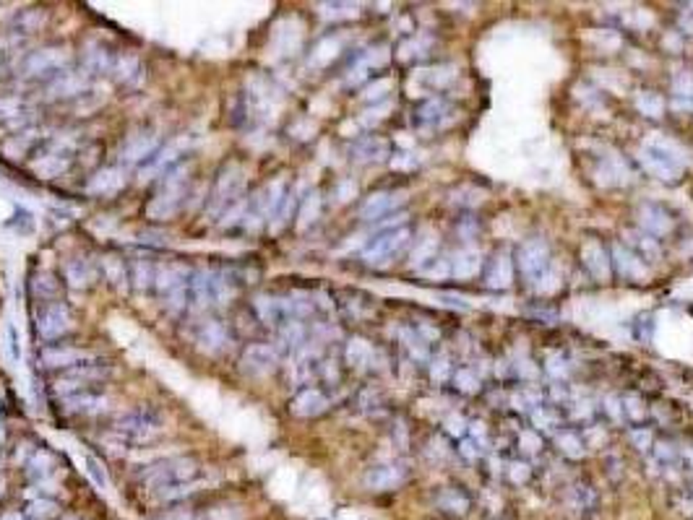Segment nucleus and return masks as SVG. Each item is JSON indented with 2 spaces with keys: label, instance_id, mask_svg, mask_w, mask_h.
Wrapping results in <instances>:
<instances>
[{
  "label": "nucleus",
  "instance_id": "2f4dec72",
  "mask_svg": "<svg viewBox=\"0 0 693 520\" xmlns=\"http://www.w3.org/2000/svg\"><path fill=\"white\" fill-rule=\"evenodd\" d=\"M279 341H282V346H287V349H300L303 341H305V328H303V323L300 320L284 323L282 333H279Z\"/></svg>",
  "mask_w": 693,
  "mask_h": 520
},
{
  "label": "nucleus",
  "instance_id": "393cba45",
  "mask_svg": "<svg viewBox=\"0 0 693 520\" xmlns=\"http://www.w3.org/2000/svg\"><path fill=\"white\" fill-rule=\"evenodd\" d=\"M86 76H81V73H60L52 83H50V96H73V94H81L84 88H86Z\"/></svg>",
  "mask_w": 693,
  "mask_h": 520
},
{
  "label": "nucleus",
  "instance_id": "13d9d810",
  "mask_svg": "<svg viewBox=\"0 0 693 520\" xmlns=\"http://www.w3.org/2000/svg\"><path fill=\"white\" fill-rule=\"evenodd\" d=\"M456 380H459V388H461V391H469V393L477 391L475 377L469 375V372H459V377H456Z\"/></svg>",
  "mask_w": 693,
  "mask_h": 520
},
{
  "label": "nucleus",
  "instance_id": "ea45409f",
  "mask_svg": "<svg viewBox=\"0 0 693 520\" xmlns=\"http://www.w3.org/2000/svg\"><path fill=\"white\" fill-rule=\"evenodd\" d=\"M115 71H118V79H120V81L133 83V81L138 79V60H136V57H130V55L120 57V60H118V65H115Z\"/></svg>",
  "mask_w": 693,
  "mask_h": 520
},
{
  "label": "nucleus",
  "instance_id": "9b49d317",
  "mask_svg": "<svg viewBox=\"0 0 693 520\" xmlns=\"http://www.w3.org/2000/svg\"><path fill=\"white\" fill-rule=\"evenodd\" d=\"M159 151V136L157 133H136L130 136L120 149V161L125 164H138V161L152 159Z\"/></svg>",
  "mask_w": 693,
  "mask_h": 520
},
{
  "label": "nucleus",
  "instance_id": "1a4fd4ad",
  "mask_svg": "<svg viewBox=\"0 0 693 520\" xmlns=\"http://www.w3.org/2000/svg\"><path fill=\"white\" fill-rule=\"evenodd\" d=\"M71 328H73L71 310H68L63 302H50L47 307L40 312V318H37V333H40L45 341H55V338L65 336Z\"/></svg>",
  "mask_w": 693,
  "mask_h": 520
},
{
  "label": "nucleus",
  "instance_id": "7c9ffc66",
  "mask_svg": "<svg viewBox=\"0 0 693 520\" xmlns=\"http://www.w3.org/2000/svg\"><path fill=\"white\" fill-rule=\"evenodd\" d=\"M84 63L89 71H105V68H110V52L97 42H89L86 52H84Z\"/></svg>",
  "mask_w": 693,
  "mask_h": 520
},
{
  "label": "nucleus",
  "instance_id": "680f3d73",
  "mask_svg": "<svg viewBox=\"0 0 693 520\" xmlns=\"http://www.w3.org/2000/svg\"><path fill=\"white\" fill-rule=\"evenodd\" d=\"M631 437L638 442V448L641 450H646V442H652V434H644V432H633Z\"/></svg>",
  "mask_w": 693,
  "mask_h": 520
},
{
  "label": "nucleus",
  "instance_id": "6e6552de",
  "mask_svg": "<svg viewBox=\"0 0 693 520\" xmlns=\"http://www.w3.org/2000/svg\"><path fill=\"white\" fill-rule=\"evenodd\" d=\"M196 471L198 468H196L193 461H188V458H172V461L154 466L152 471L146 473V479L162 489H169V487H183V481L193 479Z\"/></svg>",
  "mask_w": 693,
  "mask_h": 520
},
{
  "label": "nucleus",
  "instance_id": "e2e57ef3",
  "mask_svg": "<svg viewBox=\"0 0 693 520\" xmlns=\"http://www.w3.org/2000/svg\"><path fill=\"white\" fill-rule=\"evenodd\" d=\"M550 372H553V375H563V367H560V357H558V354H556V357H553V362H550Z\"/></svg>",
  "mask_w": 693,
  "mask_h": 520
},
{
  "label": "nucleus",
  "instance_id": "5701e85b",
  "mask_svg": "<svg viewBox=\"0 0 693 520\" xmlns=\"http://www.w3.org/2000/svg\"><path fill=\"white\" fill-rule=\"evenodd\" d=\"M107 400L102 395H91V393H71L65 395V408L71 414H97L105 408Z\"/></svg>",
  "mask_w": 693,
  "mask_h": 520
},
{
  "label": "nucleus",
  "instance_id": "a18cd8bd",
  "mask_svg": "<svg viewBox=\"0 0 693 520\" xmlns=\"http://www.w3.org/2000/svg\"><path fill=\"white\" fill-rule=\"evenodd\" d=\"M321 13L326 18H339V16H355L357 6H346V3H323Z\"/></svg>",
  "mask_w": 693,
  "mask_h": 520
},
{
  "label": "nucleus",
  "instance_id": "79ce46f5",
  "mask_svg": "<svg viewBox=\"0 0 693 520\" xmlns=\"http://www.w3.org/2000/svg\"><path fill=\"white\" fill-rule=\"evenodd\" d=\"M50 466H52V456L47 450H37L32 461H29V473L32 476H45V473H50Z\"/></svg>",
  "mask_w": 693,
  "mask_h": 520
},
{
  "label": "nucleus",
  "instance_id": "4be33fe9",
  "mask_svg": "<svg viewBox=\"0 0 693 520\" xmlns=\"http://www.w3.org/2000/svg\"><path fill=\"white\" fill-rule=\"evenodd\" d=\"M613 258H615V265H618V271L623 276H629V279H646L649 271H646V265L638 260L631 250L621 248V245H615L613 248Z\"/></svg>",
  "mask_w": 693,
  "mask_h": 520
},
{
  "label": "nucleus",
  "instance_id": "a878e982",
  "mask_svg": "<svg viewBox=\"0 0 693 520\" xmlns=\"http://www.w3.org/2000/svg\"><path fill=\"white\" fill-rule=\"evenodd\" d=\"M68 164H71L68 151H50L40 161H34V172L40 177H57L68 169Z\"/></svg>",
  "mask_w": 693,
  "mask_h": 520
},
{
  "label": "nucleus",
  "instance_id": "9d476101",
  "mask_svg": "<svg viewBox=\"0 0 693 520\" xmlns=\"http://www.w3.org/2000/svg\"><path fill=\"white\" fill-rule=\"evenodd\" d=\"M68 60H71V57H68V52H65V50H60V47L37 50V52H32V55H29V60H26V65H24V71H26V76H47V73L65 68V65H68Z\"/></svg>",
  "mask_w": 693,
  "mask_h": 520
},
{
  "label": "nucleus",
  "instance_id": "3c124183",
  "mask_svg": "<svg viewBox=\"0 0 693 520\" xmlns=\"http://www.w3.org/2000/svg\"><path fill=\"white\" fill-rule=\"evenodd\" d=\"M629 242L638 245V248L644 250L649 258H657V255H660V248H657V242H654L649 234H629Z\"/></svg>",
  "mask_w": 693,
  "mask_h": 520
},
{
  "label": "nucleus",
  "instance_id": "0eeeda50",
  "mask_svg": "<svg viewBox=\"0 0 693 520\" xmlns=\"http://www.w3.org/2000/svg\"><path fill=\"white\" fill-rule=\"evenodd\" d=\"M407 240H410V232H407V229H388V232H381L378 237L363 250V260L371 265L388 263V260L407 245Z\"/></svg>",
  "mask_w": 693,
  "mask_h": 520
},
{
  "label": "nucleus",
  "instance_id": "49530a36",
  "mask_svg": "<svg viewBox=\"0 0 693 520\" xmlns=\"http://www.w3.org/2000/svg\"><path fill=\"white\" fill-rule=\"evenodd\" d=\"M339 52V42L337 40H323L318 47H315V55H313V63H318V65H323V63H329L331 57L337 55Z\"/></svg>",
  "mask_w": 693,
  "mask_h": 520
},
{
  "label": "nucleus",
  "instance_id": "4d7b16f0",
  "mask_svg": "<svg viewBox=\"0 0 693 520\" xmlns=\"http://www.w3.org/2000/svg\"><path fill=\"white\" fill-rule=\"evenodd\" d=\"M388 81H381V83H373L368 91H365V99H378V96H383V91H388Z\"/></svg>",
  "mask_w": 693,
  "mask_h": 520
},
{
  "label": "nucleus",
  "instance_id": "4c0bfd02",
  "mask_svg": "<svg viewBox=\"0 0 693 520\" xmlns=\"http://www.w3.org/2000/svg\"><path fill=\"white\" fill-rule=\"evenodd\" d=\"M21 115L26 112H24V104L18 102V99H0V120L16 125L21 120Z\"/></svg>",
  "mask_w": 693,
  "mask_h": 520
},
{
  "label": "nucleus",
  "instance_id": "cd10ccee",
  "mask_svg": "<svg viewBox=\"0 0 693 520\" xmlns=\"http://www.w3.org/2000/svg\"><path fill=\"white\" fill-rule=\"evenodd\" d=\"M485 284L492 289H506L511 284V260H508V255H498L495 260H490L488 273H485Z\"/></svg>",
  "mask_w": 693,
  "mask_h": 520
},
{
  "label": "nucleus",
  "instance_id": "4468645a",
  "mask_svg": "<svg viewBox=\"0 0 693 520\" xmlns=\"http://www.w3.org/2000/svg\"><path fill=\"white\" fill-rule=\"evenodd\" d=\"M188 149V138H178V141H172L169 146H164V149H159V151L154 154L152 159H149V164H146V169H141V177H154V175H162V172H167L175 161L180 159V154L186 151Z\"/></svg>",
  "mask_w": 693,
  "mask_h": 520
},
{
  "label": "nucleus",
  "instance_id": "6e6d98bb",
  "mask_svg": "<svg viewBox=\"0 0 693 520\" xmlns=\"http://www.w3.org/2000/svg\"><path fill=\"white\" fill-rule=\"evenodd\" d=\"M402 338H404V341H407V349H410V352L415 354L417 359H425V346H419V341H417V338H415V336H412L410 330H404Z\"/></svg>",
  "mask_w": 693,
  "mask_h": 520
},
{
  "label": "nucleus",
  "instance_id": "09e8293b",
  "mask_svg": "<svg viewBox=\"0 0 693 520\" xmlns=\"http://www.w3.org/2000/svg\"><path fill=\"white\" fill-rule=\"evenodd\" d=\"M86 471H89V476H91V479H94V484H97V487H102V489L110 487V481H107L105 468H102V463H99L97 458L86 456Z\"/></svg>",
  "mask_w": 693,
  "mask_h": 520
},
{
  "label": "nucleus",
  "instance_id": "c03bdc74",
  "mask_svg": "<svg viewBox=\"0 0 693 520\" xmlns=\"http://www.w3.org/2000/svg\"><path fill=\"white\" fill-rule=\"evenodd\" d=\"M436 248H438V240L433 237V234H430V237H427L425 242H419L417 250L412 253V263L419 265V263H425V260H430V255L436 253Z\"/></svg>",
  "mask_w": 693,
  "mask_h": 520
},
{
  "label": "nucleus",
  "instance_id": "0e129e2a",
  "mask_svg": "<svg viewBox=\"0 0 693 520\" xmlns=\"http://www.w3.org/2000/svg\"><path fill=\"white\" fill-rule=\"evenodd\" d=\"M0 520H21V515L18 512H9V515H3Z\"/></svg>",
  "mask_w": 693,
  "mask_h": 520
},
{
  "label": "nucleus",
  "instance_id": "a19ab883",
  "mask_svg": "<svg viewBox=\"0 0 693 520\" xmlns=\"http://www.w3.org/2000/svg\"><path fill=\"white\" fill-rule=\"evenodd\" d=\"M446 112V104L441 102V99H430V102H425L422 107H419V120L422 122H436V120H441V115Z\"/></svg>",
  "mask_w": 693,
  "mask_h": 520
},
{
  "label": "nucleus",
  "instance_id": "c85d7f7f",
  "mask_svg": "<svg viewBox=\"0 0 693 520\" xmlns=\"http://www.w3.org/2000/svg\"><path fill=\"white\" fill-rule=\"evenodd\" d=\"M352 156L355 161H378L386 156V144L381 138H360L355 146H352Z\"/></svg>",
  "mask_w": 693,
  "mask_h": 520
},
{
  "label": "nucleus",
  "instance_id": "dca6fc26",
  "mask_svg": "<svg viewBox=\"0 0 693 520\" xmlns=\"http://www.w3.org/2000/svg\"><path fill=\"white\" fill-rule=\"evenodd\" d=\"M125 187V172L118 167H107L99 169L97 175L91 177L89 185H86V192L89 195H115Z\"/></svg>",
  "mask_w": 693,
  "mask_h": 520
},
{
  "label": "nucleus",
  "instance_id": "bf43d9fd",
  "mask_svg": "<svg viewBox=\"0 0 693 520\" xmlns=\"http://www.w3.org/2000/svg\"><path fill=\"white\" fill-rule=\"evenodd\" d=\"M526 476H529V468H526L524 463H514V466H511V479H514V481H524Z\"/></svg>",
  "mask_w": 693,
  "mask_h": 520
},
{
  "label": "nucleus",
  "instance_id": "7ed1b4c3",
  "mask_svg": "<svg viewBox=\"0 0 693 520\" xmlns=\"http://www.w3.org/2000/svg\"><path fill=\"white\" fill-rule=\"evenodd\" d=\"M186 192H188V167H178L172 169V172H167L159 192L146 206V216L157 219V221L172 219L183 208V203H186Z\"/></svg>",
  "mask_w": 693,
  "mask_h": 520
},
{
  "label": "nucleus",
  "instance_id": "de8ad7c7",
  "mask_svg": "<svg viewBox=\"0 0 693 520\" xmlns=\"http://www.w3.org/2000/svg\"><path fill=\"white\" fill-rule=\"evenodd\" d=\"M438 502H441V507H444V510H451V512H464V510H467V499H464L461 495H456V492H451V489H449V492H444Z\"/></svg>",
  "mask_w": 693,
  "mask_h": 520
},
{
  "label": "nucleus",
  "instance_id": "b1692460",
  "mask_svg": "<svg viewBox=\"0 0 693 520\" xmlns=\"http://www.w3.org/2000/svg\"><path fill=\"white\" fill-rule=\"evenodd\" d=\"M584 263H587L589 273L597 276V279H607V276H610V260H607V253H604L597 242H587V245H584Z\"/></svg>",
  "mask_w": 693,
  "mask_h": 520
},
{
  "label": "nucleus",
  "instance_id": "473e14b6",
  "mask_svg": "<svg viewBox=\"0 0 693 520\" xmlns=\"http://www.w3.org/2000/svg\"><path fill=\"white\" fill-rule=\"evenodd\" d=\"M371 357H373V349H371V344H368V341H363V338L349 341V346H346V362H349V364L363 367V364H368V362H371Z\"/></svg>",
  "mask_w": 693,
  "mask_h": 520
},
{
  "label": "nucleus",
  "instance_id": "bb28decb",
  "mask_svg": "<svg viewBox=\"0 0 693 520\" xmlns=\"http://www.w3.org/2000/svg\"><path fill=\"white\" fill-rule=\"evenodd\" d=\"M65 279L71 281V287L76 289H86L94 281V268L86 258H73L65 263Z\"/></svg>",
  "mask_w": 693,
  "mask_h": 520
},
{
  "label": "nucleus",
  "instance_id": "ddd939ff",
  "mask_svg": "<svg viewBox=\"0 0 693 520\" xmlns=\"http://www.w3.org/2000/svg\"><path fill=\"white\" fill-rule=\"evenodd\" d=\"M519 263H522V271L529 279H540L542 271L548 268V248L542 240H532L526 242L522 253H519Z\"/></svg>",
  "mask_w": 693,
  "mask_h": 520
},
{
  "label": "nucleus",
  "instance_id": "c756f323",
  "mask_svg": "<svg viewBox=\"0 0 693 520\" xmlns=\"http://www.w3.org/2000/svg\"><path fill=\"white\" fill-rule=\"evenodd\" d=\"M483 268V255L477 253V250H464V253H459V255L453 258V276H464V279H469V276H475L477 271Z\"/></svg>",
  "mask_w": 693,
  "mask_h": 520
},
{
  "label": "nucleus",
  "instance_id": "e433bc0d",
  "mask_svg": "<svg viewBox=\"0 0 693 520\" xmlns=\"http://www.w3.org/2000/svg\"><path fill=\"white\" fill-rule=\"evenodd\" d=\"M318 208H321V198L310 192L305 200H303V206H300V229H305L308 224H313L315 216H318Z\"/></svg>",
  "mask_w": 693,
  "mask_h": 520
},
{
  "label": "nucleus",
  "instance_id": "72a5a7b5",
  "mask_svg": "<svg viewBox=\"0 0 693 520\" xmlns=\"http://www.w3.org/2000/svg\"><path fill=\"white\" fill-rule=\"evenodd\" d=\"M32 291H34V296H40V299H55L57 281L52 279L50 273H40V276H34V281H32Z\"/></svg>",
  "mask_w": 693,
  "mask_h": 520
},
{
  "label": "nucleus",
  "instance_id": "f03ea898",
  "mask_svg": "<svg viewBox=\"0 0 693 520\" xmlns=\"http://www.w3.org/2000/svg\"><path fill=\"white\" fill-rule=\"evenodd\" d=\"M638 159L654 177L667 180V183L683 175L685 167V151L672 141H665V138H649L638 154Z\"/></svg>",
  "mask_w": 693,
  "mask_h": 520
},
{
  "label": "nucleus",
  "instance_id": "20e7f679",
  "mask_svg": "<svg viewBox=\"0 0 693 520\" xmlns=\"http://www.w3.org/2000/svg\"><path fill=\"white\" fill-rule=\"evenodd\" d=\"M191 281H193V273L188 271L186 265L169 263L157 271V281L154 284L159 289V296L164 299V307L169 312L183 310L191 302Z\"/></svg>",
  "mask_w": 693,
  "mask_h": 520
},
{
  "label": "nucleus",
  "instance_id": "37998d69",
  "mask_svg": "<svg viewBox=\"0 0 693 520\" xmlns=\"http://www.w3.org/2000/svg\"><path fill=\"white\" fill-rule=\"evenodd\" d=\"M6 346H9L11 362L21 359V338H18V330L13 328V323H6Z\"/></svg>",
  "mask_w": 693,
  "mask_h": 520
},
{
  "label": "nucleus",
  "instance_id": "f3484780",
  "mask_svg": "<svg viewBox=\"0 0 693 520\" xmlns=\"http://www.w3.org/2000/svg\"><path fill=\"white\" fill-rule=\"evenodd\" d=\"M402 200H404L402 192H376V195H371V198L363 203L360 216H363L365 221H376V219L391 214L396 206H402Z\"/></svg>",
  "mask_w": 693,
  "mask_h": 520
},
{
  "label": "nucleus",
  "instance_id": "39448f33",
  "mask_svg": "<svg viewBox=\"0 0 693 520\" xmlns=\"http://www.w3.org/2000/svg\"><path fill=\"white\" fill-rule=\"evenodd\" d=\"M242 187H245V169L240 164H227L222 169V175L217 177L214 190H211V200H209L211 216H219V214L225 216L227 211L237 203Z\"/></svg>",
  "mask_w": 693,
  "mask_h": 520
},
{
  "label": "nucleus",
  "instance_id": "2eb2a0df",
  "mask_svg": "<svg viewBox=\"0 0 693 520\" xmlns=\"http://www.w3.org/2000/svg\"><path fill=\"white\" fill-rule=\"evenodd\" d=\"M89 359H94V354H89V352H81V349H60V346H55V349H45L42 352V364L45 367H52V369H71V367H79V364H84V362H89Z\"/></svg>",
  "mask_w": 693,
  "mask_h": 520
},
{
  "label": "nucleus",
  "instance_id": "f704fd0d",
  "mask_svg": "<svg viewBox=\"0 0 693 520\" xmlns=\"http://www.w3.org/2000/svg\"><path fill=\"white\" fill-rule=\"evenodd\" d=\"M295 206H298V195H295V192H287L282 200V206H279V211H276V216L271 219V232H279V229L290 221Z\"/></svg>",
  "mask_w": 693,
  "mask_h": 520
},
{
  "label": "nucleus",
  "instance_id": "052dcab7",
  "mask_svg": "<svg viewBox=\"0 0 693 520\" xmlns=\"http://www.w3.org/2000/svg\"><path fill=\"white\" fill-rule=\"evenodd\" d=\"M337 195H339V200H342V203H344V200H349V195H355V185L342 183V187L337 190Z\"/></svg>",
  "mask_w": 693,
  "mask_h": 520
},
{
  "label": "nucleus",
  "instance_id": "c9c22d12",
  "mask_svg": "<svg viewBox=\"0 0 693 520\" xmlns=\"http://www.w3.org/2000/svg\"><path fill=\"white\" fill-rule=\"evenodd\" d=\"M636 107H638V112H644L646 117H660L662 110H665V102H662L657 94L644 91V94L636 96Z\"/></svg>",
  "mask_w": 693,
  "mask_h": 520
},
{
  "label": "nucleus",
  "instance_id": "412c9836",
  "mask_svg": "<svg viewBox=\"0 0 693 520\" xmlns=\"http://www.w3.org/2000/svg\"><path fill=\"white\" fill-rule=\"evenodd\" d=\"M329 406V400L323 395L321 391H315V388H308L298 395V398L292 400V411L298 416H318L326 411Z\"/></svg>",
  "mask_w": 693,
  "mask_h": 520
},
{
  "label": "nucleus",
  "instance_id": "58836bf2",
  "mask_svg": "<svg viewBox=\"0 0 693 520\" xmlns=\"http://www.w3.org/2000/svg\"><path fill=\"white\" fill-rule=\"evenodd\" d=\"M133 281L138 284V289H146L149 284H154V281H157L154 265L146 263V260H136V263H133Z\"/></svg>",
  "mask_w": 693,
  "mask_h": 520
},
{
  "label": "nucleus",
  "instance_id": "603ef678",
  "mask_svg": "<svg viewBox=\"0 0 693 520\" xmlns=\"http://www.w3.org/2000/svg\"><path fill=\"white\" fill-rule=\"evenodd\" d=\"M29 515L32 518H50V515H55V502H50V499H34L29 504Z\"/></svg>",
  "mask_w": 693,
  "mask_h": 520
},
{
  "label": "nucleus",
  "instance_id": "5fc2aeb1",
  "mask_svg": "<svg viewBox=\"0 0 693 520\" xmlns=\"http://www.w3.org/2000/svg\"><path fill=\"white\" fill-rule=\"evenodd\" d=\"M558 445H560V448H563V453H568V456H573V458L581 456L579 440H576L573 434H563V437H558Z\"/></svg>",
  "mask_w": 693,
  "mask_h": 520
},
{
  "label": "nucleus",
  "instance_id": "69168bd1",
  "mask_svg": "<svg viewBox=\"0 0 693 520\" xmlns=\"http://www.w3.org/2000/svg\"><path fill=\"white\" fill-rule=\"evenodd\" d=\"M3 440H6V429H3V422H0V445H3Z\"/></svg>",
  "mask_w": 693,
  "mask_h": 520
},
{
  "label": "nucleus",
  "instance_id": "aec40b11",
  "mask_svg": "<svg viewBox=\"0 0 693 520\" xmlns=\"http://www.w3.org/2000/svg\"><path fill=\"white\" fill-rule=\"evenodd\" d=\"M196 338H198L201 349H206V352H222L230 344V333H227V328L219 320L203 323L201 328H198V333H196Z\"/></svg>",
  "mask_w": 693,
  "mask_h": 520
},
{
  "label": "nucleus",
  "instance_id": "f8f14e48",
  "mask_svg": "<svg viewBox=\"0 0 693 520\" xmlns=\"http://www.w3.org/2000/svg\"><path fill=\"white\" fill-rule=\"evenodd\" d=\"M276 359H279V354H276L274 346L253 344L242 352L240 364L248 375H266V372H271L276 367Z\"/></svg>",
  "mask_w": 693,
  "mask_h": 520
},
{
  "label": "nucleus",
  "instance_id": "423d86ee",
  "mask_svg": "<svg viewBox=\"0 0 693 520\" xmlns=\"http://www.w3.org/2000/svg\"><path fill=\"white\" fill-rule=\"evenodd\" d=\"M115 429L133 442H149L154 434L162 432V416L152 408H133L128 414L118 416Z\"/></svg>",
  "mask_w": 693,
  "mask_h": 520
},
{
  "label": "nucleus",
  "instance_id": "864d4df0",
  "mask_svg": "<svg viewBox=\"0 0 693 520\" xmlns=\"http://www.w3.org/2000/svg\"><path fill=\"white\" fill-rule=\"evenodd\" d=\"M672 88H675L680 96L693 99V73H680V76L672 81Z\"/></svg>",
  "mask_w": 693,
  "mask_h": 520
},
{
  "label": "nucleus",
  "instance_id": "f257e3e1",
  "mask_svg": "<svg viewBox=\"0 0 693 520\" xmlns=\"http://www.w3.org/2000/svg\"><path fill=\"white\" fill-rule=\"evenodd\" d=\"M237 291V281L230 271L222 268H203L193 273L191 281V302L196 307H211V304H227Z\"/></svg>",
  "mask_w": 693,
  "mask_h": 520
},
{
  "label": "nucleus",
  "instance_id": "6ab92c4d",
  "mask_svg": "<svg viewBox=\"0 0 693 520\" xmlns=\"http://www.w3.org/2000/svg\"><path fill=\"white\" fill-rule=\"evenodd\" d=\"M404 476H407L404 466H378V468H371V471H368L365 484H368L371 489L383 492V489L399 487V484L404 481Z\"/></svg>",
  "mask_w": 693,
  "mask_h": 520
},
{
  "label": "nucleus",
  "instance_id": "a211bd4d",
  "mask_svg": "<svg viewBox=\"0 0 693 520\" xmlns=\"http://www.w3.org/2000/svg\"><path fill=\"white\" fill-rule=\"evenodd\" d=\"M638 219H641V226L646 229L649 237H660V234H667L670 226H672V219L665 208H660L657 203H646L638 211Z\"/></svg>",
  "mask_w": 693,
  "mask_h": 520
},
{
  "label": "nucleus",
  "instance_id": "8fccbe9b",
  "mask_svg": "<svg viewBox=\"0 0 693 520\" xmlns=\"http://www.w3.org/2000/svg\"><path fill=\"white\" fill-rule=\"evenodd\" d=\"M105 271H107V276H110V281H115L118 287H120V284H125V265H123L120 258H107Z\"/></svg>",
  "mask_w": 693,
  "mask_h": 520
}]
</instances>
